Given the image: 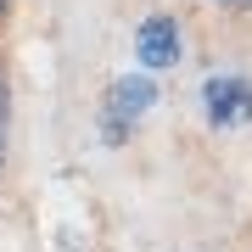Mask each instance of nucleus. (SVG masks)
Instances as JSON below:
<instances>
[{
  "label": "nucleus",
  "instance_id": "f03ea898",
  "mask_svg": "<svg viewBox=\"0 0 252 252\" xmlns=\"http://www.w3.org/2000/svg\"><path fill=\"white\" fill-rule=\"evenodd\" d=\"M135 56L146 67H174L185 56V45H180V17H168V11H152V17L140 23V39H135Z\"/></svg>",
  "mask_w": 252,
  "mask_h": 252
},
{
  "label": "nucleus",
  "instance_id": "7ed1b4c3",
  "mask_svg": "<svg viewBox=\"0 0 252 252\" xmlns=\"http://www.w3.org/2000/svg\"><path fill=\"white\" fill-rule=\"evenodd\" d=\"M152 101H157V84H152V79H140V73H135V79H118V90H112V101H107V118L129 124V118L146 112Z\"/></svg>",
  "mask_w": 252,
  "mask_h": 252
},
{
  "label": "nucleus",
  "instance_id": "20e7f679",
  "mask_svg": "<svg viewBox=\"0 0 252 252\" xmlns=\"http://www.w3.org/2000/svg\"><path fill=\"white\" fill-rule=\"evenodd\" d=\"M6 146H11V90H6V73H0V168H6Z\"/></svg>",
  "mask_w": 252,
  "mask_h": 252
},
{
  "label": "nucleus",
  "instance_id": "f257e3e1",
  "mask_svg": "<svg viewBox=\"0 0 252 252\" xmlns=\"http://www.w3.org/2000/svg\"><path fill=\"white\" fill-rule=\"evenodd\" d=\"M202 112L213 129H235L252 118V79L241 73H213V79L202 84Z\"/></svg>",
  "mask_w": 252,
  "mask_h": 252
},
{
  "label": "nucleus",
  "instance_id": "39448f33",
  "mask_svg": "<svg viewBox=\"0 0 252 252\" xmlns=\"http://www.w3.org/2000/svg\"><path fill=\"white\" fill-rule=\"evenodd\" d=\"M219 6H252V0H219Z\"/></svg>",
  "mask_w": 252,
  "mask_h": 252
},
{
  "label": "nucleus",
  "instance_id": "423d86ee",
  "mask_svg": "<svg viewBox=\"0 0 252 252\" xmlns=\"http://www.w3.org/2000/svg\"><path fill=\"white\" fill-rule=\"evenodd\" d=\"M0 11H6V0H0Z\"/></svg>",
  "mask_w": 252,
  "mask_h": 252
}]
</instances>
